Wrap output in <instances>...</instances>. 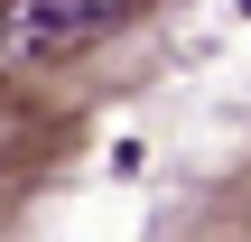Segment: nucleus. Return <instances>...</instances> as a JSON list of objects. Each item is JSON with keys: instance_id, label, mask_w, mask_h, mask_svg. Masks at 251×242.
<instances>
[{"instance_id": "nucleus-1", "label": "nucleus", "mask_w": 251, "mask_h": 242, "mask_svg": "<svg viewBox=\"0 0 251 242\" xmlns=\"http://www.w3.org/2000/svg\"><path fill=\"white\" fill-rule=\"evenodd\" d=\"M130 19V0H0V47L28 65H56L93 37H112Z\"/></svg>"}]
</instances>
